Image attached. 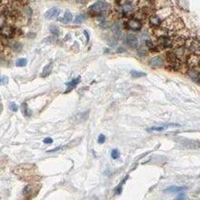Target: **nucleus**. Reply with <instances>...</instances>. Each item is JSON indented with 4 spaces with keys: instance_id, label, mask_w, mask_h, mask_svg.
<instances>
[{
    "instance_id": "obj_1",
    "label": "nucleus",
    "mask_w": 200,
    "mask_h": 200,
    "mask_svg": "<svg viewBox=\"0 0 200 200\" xmlns=\"http://www.w3.org/2000/svg\"><path fill=\"white\" fill-rule=\"evenodd\" d=\"M108 9V5L106 2L97 1L89 8V11L93 14H100V13L106 11Z\"/></svg>"
},
{
    "instance_id": "obj_2",
    "label": "nucleus",
    "mask_w": 200,
    "mask_h": 200,
    "mask_svg": "<svg viewBox=\"0 0 200 200\" xmlns=\"http://www.w3.org/2000/svg\"><path fill=\"white\" fill-rule=\"evenodd\" d=\"M178 142H180L182 145L188 149H198L200 147V142L193 139H178Z\"/></svg>"
},
{
    "instance_id": "obj_3",
    "label": "nucleus",
    "mask_w": 200,
    "mask_h": 200,
    "mask_svg": "<svg viewBox=\"0 0 200 200\" xmlns=\"http://www.w3.org/2000/svg\"><path fill=\"white\" fill-rule=\"evenodd\" d=\"M162 22H163L162 19L157 14H154L153 13V14H151V15L149 16V25L151 27H153V28H157V27L161 26Z\"/></svg>"
},
{
    "instance_id": "obj_4",
    "label": "nucleus",
    "mask_w": 200,
    "mask_h": 200,
    "mask_svg": "<svg viewBox=\"0 0 200 200\" xmlns=\"http://www.w3.org/2000/svg\"><path fill=\"white\" fill-rule=\"evenodd\" d=\"M126 26L133 30V31H139L141 29L142 27V25L140 23V21L138 20V19H130L127 21V23H126Z\"/></svg>"
},
{
    "instance_id": "obj_5",
    "label": "nucleus",
    "mask_w": 200,
    "mask_h": 200,
    "mask_svg": "<svg viewBox=\"0 0 200 200\" xmlns=\"http://www.w3.org/2000/svg\"><path fill=\"white\" fill-rule=\"evenodd\" d=\"M0 34L5 37H12L15 35V29L10 25H4L0 28Z\"/></svg>"
},
{
    "instance_id": "obj_6",
    "label": "nucleus",
    "mask_w": 200,
    "mask_h": 200,
    "mask_svg": "<svg viewBox=\"0 0 200 200\" xmlns=\"http://www.w3.org/2000/svg\"><path fill=\"white\" fill-rule=\"evenodd\" d=\"M126 43H127V45L130 46L131 48H137L138 45H139L138 37H137L135 35L129 34V35H127V37H126Z\"/></svg>"
},
{
    "instance_id": "obj_7",
    "label": "nucleus",
    "mask_w": 200,
    "mask_h": 200,
    "mask_svg": "<svg viewBox=\"0 0 200 200\" xmlns=\"http://www.w3.org/2000/svg\"><path fill=\"white\" fill-rule=\"evenodd\" d=\"M59 13H60V10L57 9V8H55V7H53V8H52V9H50V10H48L46 11L45 18H47L49 20H52V19L56 18L59 15Z\"/></svg>"
},
{
    "instance_id": "obj_8",
    "label": "nucleus",
    "mask_w": 200,
    "mask_h": 200,
    "mask_svg": "<svg viewBox=\"0 0 200 200\" xmlns=\"http://www.w3.org/2000/svg\"><path fill=\"white\" fill-rule=\"evenodd\" d=\"M150 65L153 68H158V66H161L163 65V60L161 57H153L151 59Z\"/></svg>"
},
{
    "instance_id": "obj_9",
    "label": "nucleus",
    "mask_w": 200,
    "mask_h": 200,
    "mask_svg": "<svg viewBox=\"0 0 200 200\" xmlns=\"http://www.w3.org/2000/svg\"><path fill=\"white\" fill-rule=\"evenodd\" d=\"M186 190V187L184 186H171L168 187L167 189L165 190V192H169V193H180L182 191Z\"/></svg>"
},
{
    "instance_id": "obj_10",
    "label": "nucleus",
    "mask_w": 200,
    "mask_h": 200,
    "mask_svg": "<svg viewBox=\"0 0 200 200\" xmlns=\"http://www.w3.org/2000/svg\"><path fill=\"white\" fill-rule=\"evenodd\" d=\"M52 69H53V63L51 62L47 65H45V68L43 69L41 77H47V76H49L51 74V72H52Z\"/></svg>"
},
{
    "instance_id": "obj_11",
    "label": "nucleus",
    "mask_w": 200,
    "mask_h": 200,
    "mask_svg": "<svg viewBox=\"0 0 200 200\" xmlns=\"http://www.w3.org/2000/svg\"><path fill=\"white\" fill-rule=\"evenodd\" d=\"M123 10L124 12L126 13H129V12H132L134 10V5L131 1H126L124 5H123Z\"/></svg>"
},
{
    "instance_id": "obj_12",
    "label": "nucleus",
    "mask_w": 200,
    "mask_h": 200,
    "mask_svg": "<svg viewBox=\"0 0 200 200\" xmlns=\"http://www.w3.org/2000/svg\"><path fill=\"white\" fill-rule=\"evenodd\" d=\"M72 18H73V16H72L71 12H70L69 10H66V11L65 12V14H64L63 19H61V20L59 19V21H62V22H64V23L68 24V23H69V22L72 21Z\"/></svg>"
},
{
    "instance_id": "obj_13",
    "label": "nucleus",
    "mask_w": 200,
    "mask_h": 200,
    "mask_svg": "<svg viewBox=\"0 0 200 200\" xmlns=\"http://www.w3.org/2000/svg\"><path fill=\"white\" fill-rule=\"evenodd\" d=\"M172 124H166V125H163V126H160V127H151V128H148L147 130L148 131H164V130H167V128H169Z\"/></svg>"
},
{
    "instance_id": "obj_14",
    "label": "nucleus",
    "mask_w": 200,
    "mask_h": 200,
    "mask_svg": "<svg viewBox=\"0 0 200 200\" xmlns=\"http://www.w3.org/2000/svg\"><path fill=\"white\" fill-rule=\"evenodd\" d=\"M86 20V16L84 14H80V15H77L75 20H74V23L79 25V24H82L83 22Z\"/></svg>"
},
{
    "instance_id": "obj_15",
    "label": "nucleus",
    "mask_w": 200,
    "mask_h": 200,
    "mask_svg": "<svg viewBox=\"0 0 200 200\" xmlns=\"http://www.w3.org/2000/svg\"><path fill=\"white\" fill-rule=\"evenodd\" d=\"M50 32H51L53 35H54V36H59L60 33H61L59 27L56 26V25H50Z\"/></svg>"
},
{
    "instance_id": "obj_16",
    "label": "nucleus",
    "mask_w": 200,
    "mask_h": 200,
    "mask_svg": "<svg viewBox=\"0 0 200 200\" xmlns=\"http://www.w3.org/2000/svg\"><path fill=\"white\" fill-rule=\"evenodd\" d=\"M88 117V112H83V113H79L75 116V119L81 122V121H84L86 120V118Z\"/></svg>"
},
{
    "instance_id": "obj_17",
    "label": "nucleus",
    "mask_w": 200,
    "mask_h": 200,
    "mask_svg": "<svg viewBox=\"0 0 200 200\" xmlns=\"http://www.w3.org/2000/svg\"><path fill=\"white\" fill-rule=\"evenodd\" d=\"M26 64H27V60L25 58H20L16 61L17 66H25Z\"/></svg>"
},
{
    "instance_id": "obj_18",
    "label": "nucleus",
    "mask_w": 200,
    "mask_h": 200,
    "mask_svg": "<svg viewBox=\"0 0 200 200\" xmlns=\"http://www.w3.org/2000/svg\"><path fill=\"white\" fill-rule=\"evenodd\" d=\"M80 78L78 77L77 79H74L72 81H70V82H69V83H66V85L69 87V89H72L73 87H75V86L80 82Z\"/></svg>"
},
{
    "instance_id": "obj_19",
    "label": "nucleus",
    "mask_w": 200,
    "mask_h": 200,
    "mask_svg": "<svg viewBox=\"0 0 200 200\" xmlns=\"http://www.w3.org/2000/svg\"><path fill=\"white\" fill-rule=\"evenodd\" d=\"M131 75H132V77H134V78H140V77L146 76L145 73L139 72V71H137V70H132V71H131Z\"/></svg>"
},
{
    "instance_id": "obj_20",
    "label": "nucleus",
    "mask_w": 200,
    "mask_h": 200,
    "mask_svg": "<svg viewBox=\"0 0 200 200\" xmlns=\"http://www.w3.org/2000/svg\"><path fill=\"white\" fill-rule=\"evenodd\" d=\"M112 157L113 159H118L120 157V151L118 150H116V149L112 150Z\"/></svg>"
},
{
    "instance_id": "obj_21",
    "label": "nucleus",
    "mask_w": 200,
    "mask_h": 200,
    "mask_svg": "<svg viewBox=\"0 0 200 200\" xmlns=\"http://www.w3.org/2000/svg\"><path fill=\"white\" fill-rule=\"evenodd\" d=\"M8 83V78L6 76H0V85H4Z\"/></svg>"
},
{
    "instance_id": "obj_22",
    "label": "nucleus",
    "mask_w": 200,
    "mask_h": 200,
    "mask_svg": "<svg viewBox=\"0 0 200 200\" xmlns=\"http://www.w3.org/2000/svg\"><path fill=\"white\" fill-rule=\"evenodd\" d=\"M11 47H12V49H13V50H15V51H18V52H19V51L21 50V48H22V45H21L20 43H18V42H15V43L13 44V45H12Z\"/></svg>"
},
{
    "instance_id": "obj_23",
    "label": "nucleus",
    "mask_w": 200,
    "mask_h": 200,
    "mask_svg": "<svg viewBox=\"0 0 200 200\" xmlns=\"http://www.w3.org/2000/svg\"><path fill=\"white\" fill-rule=\"evenodd\" d=\"M10 109L12 110V112H17V110H18V106H17L14 102L10 103Z\"/></svg>"
},
{
    "instance_id": "obj_24",
    "label": "nucleus",
    "mask_w": 200,
    "mask_h": 200,
    "mask_svg": "<svg viewBox=\"0 0 200 200\" xmlns=\"http://www.w3.org/2000/svg\"><path fill=\"white\" fill-rule=\"evenodd\" d=\"M138 53H139V56H145L147 54V51L144 50V49H139V52H138Z\"/></svg>"
},
{
    "instance_id": "obj_25",
    "label": "nucleus",
    "mask_w": 200,
    "mask_h": 200,
    "mask_svg": "<svg viewBox=\"0 0 200 200\" xmlns=\"http://www.w3.org/2000/svg\"><path fill=\"white\" fill-rule=\"evenodd\" d=\"M105 140H106V137L104 135H99V137H98V143L102 144V143L105 142Z\"/></svg>"
},
{
    "instance_id": "obj_26",
    "label": "nucleus",
    "mask_w": 200,
    "mask_h": 200,
    "mask_svg": "<svg viewBox=\"0 0 200 200\" xmlns=\"http://www.w3.org/2000/svg\"><path fill=\"white\" fill-rule=\"evenodd\" d=\"M44 143H47V144H50V143H53V139L51 138H46L45 139L43 140Z\"/></svg>"
},
{
    "instance_id": "obj_27",
    "label": "nucleus",
    "mask_w": 200,
    "mask_h": 200,
    "mask_svg": "<svg viewBox=\"0 0 200 200\" xmlns=\"http://www.w3.org/2000/svg\"><path fill=\"white\" fill-rule=\"evenodd\" d=\"M59 150H61V147H57V148H55V149H53V150H50V151H48V152H49V153H52V152H55V151H59Z\"/></svg>"
},
{
    "instance_id": "obj_28",
    "label": "nucleus",
    "mask_w": 200,
    "mask_h": 200,
    "mask_svg": "<svg viewBox=\"0 0 200 200\" xmlns=\"http://www.w3.org/2000/svg\"><path fill=\"white\" fill-rule=\"evenodd\" d=\"M83 33H84V35H85V37H86V40H87V42H88V41H89V39H90V37H89V34H88V32H87V31H84Z\"/></svg>"
},
{
    "instance_id": "obj_29",
    "label": "nucleus",
    "mask_w": 200,
    "mask_h": 200,
    "mask_svg": "<svg viewBox=\"0 0 200 200\" xmlns=\"http://www.w3.org/2000/svg\"><path fill=\"white\" fill-rule=\"evenodd\" d=\"M5 4V0H0V7Z\"/></svg>"
},
{
    "instance_id": "obj_30",
    "label": "nucleus",
    "mask_w": 200,
    "mask_h": 200,
    "mask_svg": "<svg viewBox=\"0 0 200 200\" xmlns=\"http://www.w3.org/2000/svg\"><path fill=\"white\" fill-rule=\"evenodd\" d=\"M121 2H122V0H116V3L117 4H121Z\"/></svg>"
},
{
    "instance_id": "obj_31",
    "label": "nucleus",
    "mask_w": 200,
    "mask_h": 200,
    "mask_svg": "<svg viewBox=\"0 0 200 200\" xmlns=\"http://www.w3.org/2000/svg\"><path fill=\"white\" fill-rule=\"evenodd\" d=\"M14 1H19V2H23V0H14Z\"/></svg>"
}]
</instances>
